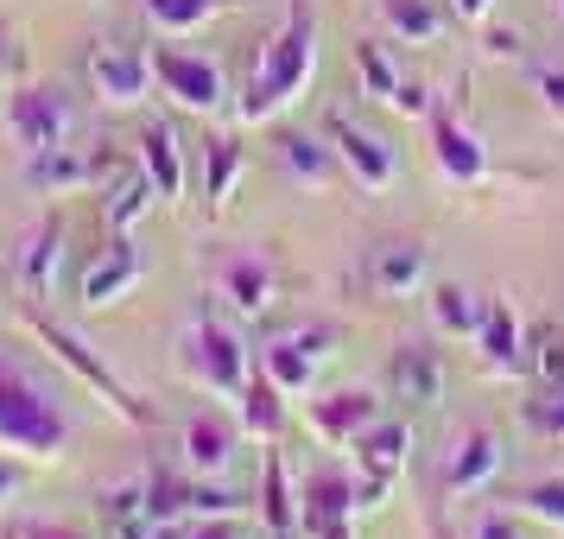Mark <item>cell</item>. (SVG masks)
Masks as SVG:
<instances>
[{"mask_svg":"<svg viewBox=\"0 0 564 539\" xmlns=\"http://www.w3.org/2000/svg\"><path fill=\"white\" fill-rule=\"evenodd\" d=\"M476 343H482L488 368H513L520 362V317H513V305H488Z\"/></svg>","mask_w":564,"mask_h":539,"instance_id":"7402d4cb","label":"cell"},{"mask_svg":"<svg viewBox=\"0 0 564 539\" xmlns=\"http://www.w3.org/2000/svg\"><path fill=\"white\" fill-rule=\"evenodd\" d=\"M235 165H241V147H235V140H216V147H209V204H229Z\"/></svg>","mask_w":564,"mask_h":539,"instance_id":"f1b7e54d","label":"cell"},{"mask_svg":"<svg viewBox=\"0 0 564 539\" xmlns=\"http://www.w3.org/2000/svg\"><path fill=\"white\" fill-rule=\"evenodd\" d=\"M501 470V444H495V432H463L457 457H451V470H444V483H451V495H476V488L488 483Z\"/></svg>","mask_w":564,"mask_h":539,"instance_id":"9a60e30c","label":"cell"},{"mask_svg":"<svg viewBox=\"0 0 564 539\" xmlns=\"http://www.w3.org/2000/svg\"><path fill=\"white\" fill-rule=\"evenodd\" d=\"M356 64H361V83H368V96H381V103H393L400 96V71H393V57L381 52V45H361L356 52Z\"/></svg>","mask_w":564,"mask_h":539,"instance_id":"4316f807","label":"cell"},{"mask_svg":"<svg viewBox=\"0 0 564 539\" xmlns=\"http://www.w3.org/2000/svg\"><path fill=\"white\" fill-rule=\"evenodd\" d=\"M20 483H26V470H20V463H7V457H0V502H13V495H20Z\"/></svg>","mask_w":564,"mask_h":539,"instance_id":"e575fe53","label":"cell"},{"mask_svg":"<svg viewBox=\"0 0 564 539\" xmlns=\"http://www.w3.org/2000/svg\"><path fill=\"white\" fill-rule=\"evenodd\" d=\"M140 159H147V179L159 184V197H178V191H184V159H178V140H172V128H147V147H140Z\"/></svg>","mask_w":564,"mask_h":539,"instance_id":"44dd1931","label":"cell"},{"mask_svg":"<svg viewBox=\"0 0 564 539\" xmlns=\"http://www.w3.org/2000/svg\"><path fill=\"white\" fill-rule=\"evenodd\" d=\"M147 13H153L159 32H191V26H204V20H216L223 0H147Z\"/></svg>","mask_w":564,"mask_h":539,"instance_id":"484cf974","label":"cell"},{"mask_svg":"<svg viewBox=\"0 0 564 539\" xmlns=\"http://www.w3.org/2000/svg\"><path fill=\"white\" fill-rule=\"evenodd\" d=\"M7 121H13V140L26 147V153H52L70 140V103L57 96V89H20L13 103H7Z\"/></svg>","mask_w":564,"mask_h":539,"instance_id":"8992f818","label":"cell"},{"mask_svg":"<svg viewBox=\"0 0 564 539\" xmlns=\"http://www.w3.org/2000/svg\"><path fill=\"white\" fill-rule=\"evenodd\" d=\"M381 20L406 45H437L444 39V13H437L432 0H381Z\"/></svg>","mask_w":564,"mask_h":539,"instance_id":"d6986e66","label":"cell"},{"mask_svg":"<svg viewBox=\"0 0 564 539\" xmlns=\"http://www.w3.org/2000/svg\"><path fill=\"white\" fill-rule=\"evenodd\" d=\"M437 165H444V179L476 184L488 172V153H482V140H476L469 128H457V121H437Z\"/></svg>","mask_w":564,"mask_h":539,"instance_id":"ac0fdd59","label":"cell"},{"mask_svg":"<svg viewBox=\"0 0 564 539\" xmlns=\"http://www.w3.org/2000/svg\"><path fill=\"white\" fill-rule=\"evenodd\" d=\"M280 159H285V172H299V179H311V184L330 179V147H324V140H311V133H285Z\"/></svg>","mask_w":564,"mask_h":539,"instance_id":"d4e9b609","label":"cell"},{"mask_svg":"<svg viewBox=\"0 0 564 539\" xmlns=\"http://www.w3.org/2000/svg\"><path fill=\"white\" fill-rule=\"evenodd\" d=\"M241 419H248L260 438H273V432H280V387H273V381H254L248 394H241Z\"/></svg>","mask_w":564,"mask_h":539,"instance_id":"83f0119b","label":"cell"},{"mask_svg":"<svg viewBox=\"0 0 564 539\" xmlns=\"http://www.w3.org/2000/svg\"><path fill=\"white\" fill-rule=\"evenodd\" d=\"M432 311H437V331H451V336H476L482 317H488V305L476 299V292H463V285H444Z\"/></svg>","mask_w":564,"mask_h":539,"instance_id":"cb8c5ba5","label":"cell"},{"mask_svg":"<svg viewBox=\"0 0 564 539\" xmlns=\"http://www.w3.org/2000/svg\"><path fill=\"white\" fill-rule=\"evenodd\" d=\"M488 52H495V57H513V52H520V32H501V26H495V32H488Z\"/></svg>","mask_w":564,"mask_h":539,"instance_id":"d590c367","label":"cell"},{"mask_svg":"<svg viewBox=\"0 0 564 539\" xmlns=\"http://www.w3.org/2000/svg\"><path fill=\"white\" fill-rule=\"evenodd\" d=\"M13 539H83V533H70V527H20Z\"/></svg>","mask_w":564,"mask_h":539,"instance_id":"74e56055","label":"cell"},{"mask_svg":"<svg viewBox=\"0 0 564 539\" xmlns=\"http://www.w3.org/2000/svg\"><path fill=\"white\" fill-rule=\"evenodd\" d=\"M153 77L165 83V96H172V103L197 108V115L223 108V71H216V57H204V52L159 45V52H153Z\"/></svg>","mask_w":564,"mask_h":539,"instance_id":"277c9868","label":"cell"},{"mask_svg":"<svg viewBox=\"0 0 564 539\" xmlns=\"http://www.w3.org/2000/svg\"><path fill=\"white\" fill-rule=\"evenodd\" d=\"M184 539H241V533H235L229 520H209V527H197V533H184Z\"/></svg>","mask_w":564,"mask_h":539,"instance_id":"f35d334b","label":"cell"},{"mask_svg":"<svg viewBox=\"0 0 564 539\" xmlns=\"http://www.w3.org/2000/svg\"><path fill=\"white\" fill-rule=\"evenodd\" d=\"M223 299H229L241 317H260V311L273 305V273H267V260H254V255L223 260Z\"/></svg>","mask_w":564,"mask_h":539,"instance_id":"2e32d148","label":"cell"},{"mask_svg":"<svg viewBox=\"0 0 564 539\" xmlns=\"http://www.w3.org/2000/svg\"><path fill=\"white\" fill-rule=\"evenodd\" d=\"M393 394H400L406 407H437V400H444V362H437V349L406 343V349L393 356Z\"/></svg>","mask_w":564,"mask_h":539,"instance_id":"7c38bea8","label":"cell"},{"mask_svg":"<svg viewBox=\"0 0 564 539\" xmlns=\"http://www.w3.org/2000/svg\"><path fill=\"white\" fill-rule=\"evenodd\" d=\"M488 7H495V0H457V13H463V20H482Z\"/></svg>","mask_w":564,"mask_h":539,"instance_id":"ab89813d","label":"cell"},{"mask_svg":"<svg viewBox=\"0 0 564 539\" xmlns=\"http://www.w3.org/2000/svg\"><path fill=\"white\" fill-rule=\"evenodd\" d=\"M235 463V425L229 419H191V425H184V470H191V476H223V470H229Z\"/></svg>","mask_w":564,"mask_h":539,"instance_id":"4fadbf2b","label":"cell"},{"mask_svg":"<svg viewBox=\"0 0 564 539\" xmlns=\"http://www.w3.org/2000/svg\"><path fill=\"white\" fill-rule=\"evenodd\" d=\"M520 502H527V514H539V520L564 527V483H533Z\"/></svg>","mask_w":564,"mask_h":539,"instance_id":"f546056e","label":"cell"},{"mask_svg":"<svg viewBox=\"0 0 564 539\" xmlns=\"http://www.w3.org/2000/svg\"><path fill=\"white\" fill-rule=\"evenodd\" d=\"M311 419L324 438H361L368 425H381V407H375V394H330L311 407Z\"/></svg>","mask_w":564,"mask_h":539,"instance_id":"e0dca14e","label":"cell"},{"mask_svg":"<svg viewBox=\"0 0 564 539\" xmlns=\"http://www.w3.org/2000/svg\"><path fill=\"white\" fill-rule=\"evenodd\" d=\"M57 255H64V223H45V229L26 241V255H20V280H26V292L52 299V285H57Z\"/></svg>","mask_w":564,"mask_h":539,"instance_id":"ffe728a7","label":"cell"},{"mask_svg":"<svg viewBox=\"0 0 564 539\" xmlns=\"http://www.w3.org/2000/svg\"><path fill=\"white\" fill-rule=\"evenodd\" d=\"M330 140H336V159L356 172L368 191H387V184L400 179V159H393V147L387 140H375V133H361L356 121H330Z\"/></svg>","mask_w":564,"mask_h":539,"instance_id":"9c48e42d","label":"cell"},{"mask_svg":"<svg viewBox=\"0 0 564 539\" xmlns=\"http://www.w3.org/2000/svg\"><path fill=\"white\" fill-rule=\"evenodd\" d=\"M368 280H375V292H387V299L419 292V285H425V248H419V241H387V248H375Z\"/></svg>","mask_w":564,"mask_h":539,"instance_id":"5bb4252c","label":"cell"},{"mask_svg":"<svg viewBox=\"0 0 564 539\" xmlns=\"http://www.w3.org/2000/svg\"><path fill=\"white\" fill-rule=\"evenodd\" d=\"M539 96H545V108L564 121V71H545V77H539Z\"/></svg>","mask_w":564,"mask_h":539,"instance_id":"d6a6232c","label":"cell"},{"mask_svg":"<svg viewBox=\"0 0 564 539\" xmlns=\"http://www.w3.org/2000/svg\"><path fill=\"white\" fill-rule=\"evenodd\" d=\"M324 343H330V331L273 336V343L260 349V368H267V381L280 387V394H311V381H317V362L330 356Z\"/></svg>","mask_w":564,"mask_h":539,"instance_id":"52a82bcc","label":"cell"},{"mask_svg":"<svg viewBox=\"0 0 564 539\" xmlns=\"http://www.w3.org/2000/svg\"><path fill=\"white\" fill-rule=\"evenodd\" d=\"M539 375H545V387H564V343L558 336L539 343Z\"/></svg>","mask_w":564,"mask_h":539,"instance_id":"1f68e13d","label":"cell"},{"mask_svg":"<svg viewBox=\"0 0 564 539\" xmlns=\"http://www.w3.org/2000/svg\"><path fill=\"white\" fill-rule=\"evenodd\" d=\"M311 71H317V26H311V13H292V26L260 52V71H254V83H248L241 115H248V121H267L273 108H285L305 89Z\"/></svg>","mask_w":564,"mask_h":539,"instance_id":"7a4b0ae2","label":"cell"},{"mask_svg":"<svg viewBox=\"0 0 564 539\" xmlns=\"http://www.w3.org/2000/svg\"><path fill=\"white\" fill-rule=\"evenodd\" d=\"M476 539H520V533L508 527V514H488L482 527H476Z\"/></svg>","mask_w":564,"mask_h":539,"instance_id":"8d00e7d4","label":"cell"},{"mask_svg":"<svg viewBox=\"0 0 564 539\" xmlns=\"http://www.w3.org/2000/svg\"><path fill=\"white\" fill-rule=\"evenodd\" d=\"M356 451H361V463H368V488H361V508H375V495L387 488V476L406 463V451H412V432L406 425H393V419H381V425H368V432L356 438Z\"/></svg>","mask_w":564,"mask_h":539,"instance_id":"8fae6325","label":"cell"},{"mask_svg":"<svg viewBox=\"0 0 564 539\" xmlns=\"http://www.w3.org/2000/svg\"><path fill=\"white\" fill-rule=\"evenodd\" d=\"M184 368L204 387L229 394V400L248 394V349H241V336H235L229 324H216V317L191 324V336H184Z\"/></svg>","mask_w":564,"mask_h":539,"instance_id":"3957f363","label":"cell"},{"mask_svg":"<svg viewBox=\"0 0 564 539\" xmlns=\"http://www.w3.org/2000/svg\"><path fill=\"white\" fill-rule=\"evenodd\" d=\"M121 172V159L108 153V147H52V153H32V165H26V184L32 191H83V184H102V179H115Z\"/></svg>","mask_w":564,"mask_h":539,"instance_id":"5b68a950","label":"cell"},{"mask_svg":"<svg viewBox=\"0 0 564 539\" xmlns=\"http://www.w3.org/2000/svg\"><path fill=\"white\" fill-rule=\"evenodd\" d=\"M153 197H159V184L147 179V172H128V179L115 184V197H108V229L115 235H128L147 209H153Z\"/></svg>","mask_w":564,"mask_h":539,"instance_id":"603a6c76","label":"cell"},{"mask_svg":"<svg viewBox=\"0 0 564 539\" xmlns=\"http://www.w3.org/2000/svg\"><path fill=\"white\" fill-rule=\"evenodd\" d=\"M140 280H147V255L133 241H115V248H102V260L83 267V305H115Z\"/></svg>","mask_w":564,"mask_h":539,"instance_id":"30bf717a","label":"cell"},{"mask_svg":"<svg viewBox=\"0 0 564 539\" xmlns=\"http://www.w3.org/2000/svg\"><path fill=\"white\" fill-rule=\"evenodd\" d=\"M89 83H96V96L115 108H128L147 96V83H153V57L128 52V45H96L89 52Z\"/></svg>","mask_w":564,"mask_h":539,"instance_id":"ba28073f","label":"cell"},{"mask_svg":"<svg viewBox=\"0 0 564 539\" xmlns=\"http://www.w3.org/2000/svg\"><path fill=\"white\" fill-rule=\"evenodd\" d=\"M267 520H273V533H292V508H285V470H280V463H267Z\"/></svg>","mask_w":564,"mask_h":539,"instance_id":"4dcf8cb0","label":"cell"},{"mask_svg":"<svg viewBox=\"0 0 564 539\" xmlns=\"http://www.w3.org/2000/svg\"><path fill=\"white\" fill-rule=\"evenodd\" d=\"M64 438H70V425H64L57 400L13 356H0V451H13V457H57Z\"/></svg>","mask_w":564,"mask_h":539,"instance_id":"6da1fadb","label":"cell"},{"mask_svg":"<svg viewBox=\"0 0 564 539\" xmlns=\"http://www.w3.org/2000/svg\"><path fill=\"white\" fill-rule=\"evenodd\" d=\"M393 108H400V115H425V89H419V83H400V96H393Z\"/></svg>","mask_w":564,"mask_h":539,"instance_id":"836d02e7","label":"cell"}]
</instances>
